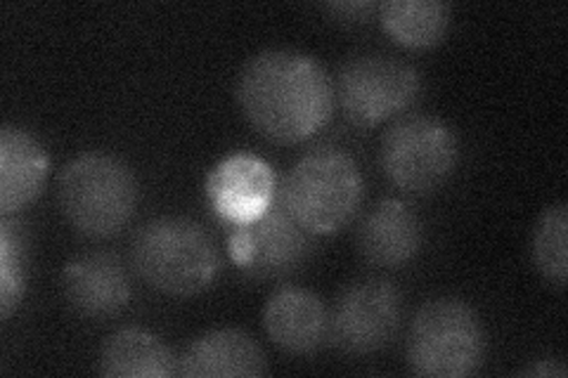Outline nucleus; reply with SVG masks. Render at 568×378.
<instances>
[{
    "instance_id": "obj_16",
    "label": "nucleus",
    "mask_w": 568,
    "mask_h": 378,
    "mask_svg": "<svg viewBox=\"0 0 568 378\" xmlns=\"http://www.w3.org/2000/svg\"><path fill=\"white\" fill-rule=\"evenodd\" d=\"M98 371L110 378H166L178 374V357L152 331L126 327L102 344Z\"/></svg>"
},
{
    "instance_id": "obj_13",
    "label": "nucleus",
    "mask_w": 568,
    "mask_h": 378,
    "mask_svg": "<svg viewBox=\"0 0 568 378\" xmlns=\"http://www.w3.org/2000/svg\"><path fill=\"white\" fill-rule=\"evenodd\" d=\"M327 308L313 292L280 286L263 308V329L273 344L292 355H308L327 338Z\"/></svg>"
},
{
    "instance_id": "obj_20",
    "label": "nucleus",
    "mask_w": 568,
    "mask_h": 378,
    "mask_svg": "<svg viewBox=\"0 0 568 378\" xmlns=\"http://www.w3.org/2000/svg\"><path fill=\"white\" fill-rule=\"evenodd\" d=\"M377 10L375 3H332L327 6V12H332L334 20L344 24H361L367 22L369 14Z\"/></svg>"
},
{
    "instance_id": "obj_19",
    "label": "nucleus",
    "mask_w": 568,
    "mask_h": 378,
    "mask_svg": "<svg viewBox=\"0 0 568 378\" xmlns=\"http://www.w3.org/2000/svg\"><path fill=\"white\" fill-rule=\"evenodd\" d=\"M27 289V242L22 227L3 215L0 223V317L8 319Z\"/></svg>"
},
{
    "instance_id": "obj_6",
    "label": "nucleus",
    "mask_w": 568,
    "mask_h": 378,
    "mask_svg": "<svg viewBox=\"0 0 568 378\" xmlns=\"http://www.w3.org/2000/svg\"><path fill=\"white\" fill-rule=\"evenodd\" d=\"M457 137L450 125L436 116L410 114L398 119L382 140V168L398 190L410 194H429L457 166Z\"/></svg>"
},
{
    "instance_id": "obj_11",
    "label": "nucleus",
    "mask_w": 568,
    "mask_h": 378,
    "mask_svg": "<svg viewBox=\"0 0 568 378\" xmlns=\"http://www.w3.org/2000/svg\"><path fill=\"white\" fill-rule=\"evenodd\" d=\"M69 308L85 319H110L129 308L133 286L123 263L112 254H83L62 275Z\"/></svg>"
},
{
    "instance_id": "obj_7",
    "label": "nucleus",
    "mask_w": 568,
    "mask_h": 378,
    "mask_svg": "<svg viewBox=\"0 0 568 378\" xmlns=\"http://www.w3.org/2000/svg\"><path fill=\"white\" fill-rule=\"evenodd\" d=\"M419 90L422 76L413 64L379 52H363L339 67L334 95L353 123L377 125L405 112Z\"/></svg>"
},
{
    "instance_id": "obj_21",
    "label": "nucleus",
    "mask_w": 568,
    "mask_h": 378,
    "mask_svg": "<svg viewBox=\"0 0 568 378\" xmlns=\"http://www.w3.org/2000/svg\"><path fill=\"white\" fill-rule=\"evenodd\" d=\"M524 376H566V367L557 359H538V362L528 365L524 371Z\"/></svg>"
},
{
    "instance_id": "obj_4",
    "label": "nucleus",
    "mask_w": 568,
    "mask_h": 378,
    "mask_svg": "<svg viewBox=\"0 0 568 378\" xmlns=\"http://www.w3.org/2000/svg\"><path fill=\"white\" fill-rule=\"evenodd\" d=\"M363 173L332 147L301 156L282 183V206L311 234H332L348 225L363 202Z\"/></svg>"
},
{
    "instance_id": "obj_5",
    "label": "nucleus",
    "mask_w": 568,
    "mask_h": 378,
    "mask_svg": "<svg viewBox=\"0 0 568 378\" xmlns=\"http://www.w3.org/2000/svg\"><path fill=\"white\" fill-rule=\"evenodd\" d=\"M405 353L407 365L417 376H471L486 357L484 324L462 298L426 300L413 317Z\"/></svg>"
},
{
    "instance_id": "obj_9",
    "label": "nucleus",
    "mask_w": 568,
    "mask_h": 378,
    "mask_svg": "<svg viewBox=\"0 0 568 378\" xmlns=\"http://www.w3.org/2000/svg\"><path fill=\"white\" fill-rule=\"evenodd\" d=\"M313 248V234L301 227L284 206L268 208L254 223L235 225L230 234V256L244 277L254 282L294 275L308 263Z\"/></svg>"
},
{
    "instance_id": "obj_3",
    "label": "nucleus",
    "mask_w": 568,
    "mask_h": 378,
    "mask_svg": "<svg viewBox=\"0 0 568 378\" xmlns=\"http://www.w3.org/2000/svg\"><path fill=\"white\" fill-rule=\"evenodd\" d=\"M135 173L121 159L85 152L60 173L58 202L67 223L83 237H114L131 223L138 208Z\"/></svg>"
},
{
    "instance_id": "obj_10",
    "label": "nucleus",
    "mask_w": 568,
    "mask_h": 378,
    "mask_svg": "<svg viewBox=\"0 0 568 378\" xmlns=\"http://www.w3.org/2000/svg\"><path fill=\"white\" fill-rule=\"evenodd\" d=\"M275 177L263 159L233 154L223 159L206 180L209 202L223 221L246 225L271 208Z\"/></svg>"
},
{
    "instance_id": "obj_18",
    "label": "nucleus",
    "mask_w": 568,
    "mask_h": 378,
    "mask_svg": "<svg viewBox=\"0 0 568 378\" xmlns=\"http://www.w3.org/2000/svg\"><path fill=\"white\" fill-rule=\"evenodd\" d=\"M566 225L568 208L564 202L547 206L532 229V263L540 275L564 289L566 284Z\"/></svg>"
},
{
    "instance_id": "obj_15",
    "label": "nucleus",
    "mask_w": 568,
    "mask_h": 378,
    "mask_svg": "<svg viewBox=\"0 0 568 378\" xmlns=\"http://www.w3.org/2000/svg\"><path fill=\"white\" fill-rule=\"evenodd\" d=\"M48 156L31 133L3 125L0 131V213L14 215L43 192Z\"/></svg>"
},
{
    "instance_id": "obj_17",
    "label": "nucleus",
    "mask_w": 568,
    "mask_h": 378,
    "mask_svg": "<svg viewBox=\"0 0 568 378\" xmlns=\"http://www.w3.org/2000/svg\"><path fill=\"white\" fill-rule=\"evenodd\" d=\"M379 14L390 39L405 48H432L450 27V8L440 0H388Z\"/></svg>"
},
{
    "instance_id": "obj_1",
    "label": "nucleus",
    "mask_w": 568,
    "mask_h": 378,
    "mask_svg": "<svg viewBox=\"0 0 568 378\" xmlns=\"http://www.w3.org/2000/svg\"><path fill=\"white\" fill-rule=\"evenodd\" d=\"M334 83L306 52L263 50L242 67L237 102L244 119L265 140L296 145L332 119Z\"/></svg>"
},
{
    "instance_id": "obj_12",
    "label": "nucleus",
    "mask_w": 568,
    "mask_h": 378,
    "mask_svg": "<svg viewBox=\"0 0 568 378\" xmlns=\"http://www.w3.org/2000/svg\"><path fill=\"white\" fill-rule=\"evenodd\" d=\"M355 244L365 263L375 267H403L424 244L419 215L400 200H384L372 206L355 232Z\"/></svg>"
},
{
    "instance_id": "obj_2",
    "label": "nucleus",
    "mask_w": 568,
    "mask_h": 378,
    "mask_svg": "<svg viewBox=\"0 0 568 378\" xmlns=\"http://www.w3.org/2000/svg\"><path fill=\"white\" fill-rule=\"evenodd\" d=\"M138 277L166 296H197L216 282L221 254L209 232L190 218H156L142 225L131 246Z\"/></svg>"
},
{
    "instance_id": "obj_14",
    "label": "nucleus",
    "mask_w": 568,
    "mask_h": 378,
    "mask_svg": "<svg viewBox=\"0 0 568 378\" xmlns=\"http://www.w3.org/2000/svg\"><path fill=\"white\" fill-rule=\"evenodd\" d=\"M268 362L256 340L240 329H213L197 336L178 357V374L192 378L263 376Z\"/></svg>"
},
{
    "instance_id": "obj_8",
    "label": "nucleus",
    "mask_w": 568,
    "mask_h": 378,
    "mask_svg": "<svg viewBox=\"0 0 568 378\" xmlns=\"http://www.w3.org/2000/svg\"><path fill=\"white\" fill-rule=\"evenodd\" d=\"M403 296L394 284L369 277L351 282L336 296L327 317V340L344 355H372L396 338Z\"/></svg>"
}]
</instances>
